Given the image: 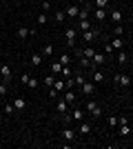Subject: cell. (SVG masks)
<instances>
[{"mask_svg":"<svg viewBox=\"0 0 133 149\" xmlns=\"http://www.w3.org/2000/svg\"><path fill=\"white\" fill-rule=\"evenodd\" d=\"M113 80H115V85H118L120 89H129L131 87V76L124 74V71H118V74L113 76Z\"/></svg>","mask_w":133,"mask_h":149,"instance_id":"1","label":"cell"},{"mask_svg":"<svg viewBox=\"0 0 133 149\" xmlns=\"http://www.w3.org/2000/svg\"><path fill=\"white\" fill-rule=\"evenodd\" d=\"M84 109H87V111L91 113L93 118H100V116H102V109H100V105H98L95 100H87V105H84Z\"/></svg>","mask_w":133,"mask_h":149,"instance_id":"2","label":"cell"},{"mask_svg":"<svg viewBox=\"0 0 133 149\" xmlns=\"http://www.w3.org/2000/svg\"><path fill=\"white\" fill-rule=\"evenodd\" d=\"M82 120H84V111L80 109V107H76V109L69 113V123H76L78 125V123H82Z\"/></svg>","mask_w":133,"mask_h":149,"instance_id":"3","label":"cell"},{"mask_svg":"<svg viewBox=\"0 0 133 149\" xmlns=\"http://www.w3.org/2000/svg\"><path fill=\"white\" fill-rule=\"evenodd\" d=\"M0 80L7 82V85L11 82V67L9 65H0Z\"/></svg>","mask_w":133,"mask_h":149,"instance_id":"4","label":"cell"},{"mask_svg":"<svg viewBox=\"0 0 133 149\" xmlns=\"http://www.w3.org/2000/svg\"><path fill=\"white\" fill-rule=\"evenodd\" d=\"M16 36H18L20 40H25V38H29V36H36V31L22 25V27H18V29H16Z\"/></svg>","mask_w":133,"mask_h":149,"instance_id":"5","label":"cell"},{"mask_svg":"<svg viewBox=\"0 0 133 149\" xmlns=\"http://www.w3.org/2000/svg\"><path fill=\"white\" fill-rule=\"evenodd\" d=\"M98 36H100V33H98V29H93V27H91V29H87V31H82L84 42H93V40H95Z\"/></svg>","mask_w":133,"mask_h":149,"instance_id":"6","label":"cell"},{"mask_svg":"<svg viewBox=\"0 0 133 149\" xmlns=\"http://www.w3.org/2000/svg\"><path fill=\"white\" fill-rule=\"evenodd\" d=\"M76 134H78V129H71V127H64L62 129V138L67 143H73V140H76Z\"/></svg>","mask_w":133,"mask_h":149,"instance_id":"7","label":"cell"},{"mask_svg":"<svg viewBox=\"0 0 133 149\" xmlns=\"http://www.w3.org/2000/svg\"><path fill=\"white\" fill-rule=\"evenodd\" d=\"M91 62H93V69H98L100 65H104V62H107V54H95V56L91 58Z\"/></svg>","mask_w":133,"mask_h":149,"instance_id":"8","label":"cell"},{"mask_svg":"<svg viewBox=\"0 0 133 149\" xmlns=\"http://www.w3.org/2000/svg\"><path fill=\"white\" fill-rule=\"evenodd\" d=\"M64 38H67V47H76V29H67Z\"/></svg>","mask_w":133,"mask_h":149,"instance_id":"9","label":"cell"},{"mask_svg":"<svg viewBox=\"0 0 133 149\" xmlns=\"http://www.w3.org/2000/svg\"><path fill=\"white\" fill-rule=\"evenodd\" d=\"M78 134H80V136H89V134H91V125L89 123H78Z\"/></svg>","mask_w":133,"mask_h":149,"instance_id":"10","label":"cell"},{"mask_svg":"<svg viewBox=\"0 0 133 149\" xmlns=\"http://www.w3.org/2000/svg\"><path fill=\"white\" fill-rule=\"evenodd\" d=\"M80 87H82V93H84V96H93V91H95V85H93V82H87V80H84Z\"/></svg>","mask_w":133,"mask_h":149,"instance_id":"11","label":"cell"},{"mask_svg":"<svg viewBox=\"0 0 133 149\" xmlns=\"http://www.w3.org/2000/svg\"><path fill=\"white\" fill-rule=\"evenodd\" d=\"M109 20H113L115 25H122V11L120 9H113V11L109 13Z\"/></svg>","mask_w":133,"mask_h":149,"instance_id":"12","label":"cell"},{"mask_svg":"<svg viewBox=\"0 0 133 149\" xmlns=\"http://www.w3.org/2000/svg\"><path fill=\"white\" fill-rule=\"evenodd\" d=\"M13 107H16V111H22L27 107V100L22 98V96H18V98H13Z\"/></svg>","mask_w":133,"mask_h":149,"instance_id":"13","label":"cell"},{"mask_svg":"<svg viewBox=\"0 0 133 149\" xmlns=\"http://www.w3.org/2000/svg\"><path fill=\"white\" fill-rule=\"evenodd\" d=\"M67 107H69V105H67V100H64V98H60V100L56 102V111L60 113V116H62V113H67Z\"/></svg>","mask_w":133,"mask_h":149,"instance_id":"14","label":"cell"},{"mask_svg":"<svg viewBox=\"0 0 133 149\" xmlns=\"http://www.w3.org/2000/svg\"><path fill=\"white\" fill-rule=\"evenodd\" d=\"M64 100H67V105H76V93L71 91V89H64Z\"/></svg>","mask_w":133,"mask_h":149,"instance_id":"15","label":"cell"},{"mask_svg":"<svg viewBox=\"0 0 133 149\" xmlns=\"http://www.w3.org/2000/svg\"><path fill=\"white\" fill-rule=\"evenodd\" d=\"M42 54H31V58H29V60H31V65L33 67H40V65H42Z\"/></svg>","mask_w":133,"mask_h":149,"instance_id":"16","label":"cell"},{"mask_svg":"<svg viewBox=\"0 0 133 149\" xmlns=\"http://www.w3.org/2000/svg\"><path fill=\"white\" fill-rule=\"evenodd\" d=\"M78 13H80V7L78 5H71L69 9H67V16H69V18H78Z\"/></svg>","mask_w":133,"mask_h":149,"instance_id":"17","label":"cell"},{"mask_svg":"<svg viewBox=\"0 0 133 149\" xmlns=\"http://www.w3.org/2000/svg\"><path fill=\"white\" fill-rule=\"evenodd\" d=\"M93 16H95L98 20H107V18H109L107 9H93Z\"/></svg>","mask_w":133,"mask_h":149,"instance_id":"18","label":"cell"},{"mask_svg":"<svg viewBox=\"0 0 133 149\" xmlns=\"http://www.w3.org/2000/svg\"><path fill=\"white\" fill-rule=\"evenodd\" d=\"M51 74L53 76H58V74H62V65H60V62H51Z\"/></svg>","mask_w":133,"mask_h":149,"instance_id":"19","label":"cell"},{"mask_svg":"<svg viewBox=\"0 0 133 149\" xmlns=\"http://www.w3.org/2000/svg\"><path fill=\"white\" fill-rule=\"evenodd\" d=\"M53 82H56V76H53V74L49 71V74L44 76V85H47V89H49V87H53Z\"/></svg>","mask_w":133,"mask_h":149,"instance_id":"20","label":"cell"},{"mask_svg":"<svg viewBox=\"0 0 133 149\" xmlns=\"http://www.w3.org/2000/svg\"><path fill=\"white\" fill-rule=\"evenodd\" d=\"M111 47H113V49H118V51H120L122 47H124V40H122V38H113V40H111Z\"/></svg>","mask_w":133,"mask_h":149,"instance_id":"21","label":"cell"},{"mask_svg":"<svg viewBox=\"0 0 133 149\" xmlns=\"http://www.w3.org/2000/svg\"><path fill=\"white\" fill-rule=\"evenodd\" d=\"M91 29V20L89 18H80V31H87Z\"/></svg>","mask_w":133,"mask_h":149,"instance_id":"22","label":"cell"},{"mask_svg":"<svg viewBox=\"0 0 133 149\" xmlns=\"http://www.w3.org/2000/svg\"><path fill=\"white\" fill-rule=\"evenodd\" d=\"M129 134H131V125H129V123L120 125V136H129Z\"/></svg>","mask_w":133,"mask_h":149,"instance_id":"23","label":"cell"},{"mask_svg":"<svg viewBox=\"0 0 133 149\" xmlns=\"http://www.w3.org/2000/svg\"><path fill=\"white\" fill-rule=\"evenodd\" d=\"M82 56L84 58H93L95 56V49H93V47H84V49H82Z\"/></svg>","mask_w":133,"mask_h":149,"instance_id":"24","label":"cell"},{"mask_svg":"<svg viewBox=\"0 0 133 149\" xmlns=\"http://www.w3.org/2000/svg\"><path fill=\"white\" fill-rule=\"evenodd\" d=\"M93 2H95V9H107L111 0H93Z\"/></svg>","mask_w":133,"mask_h":149,"instance_id":"25","label":"cell"},{"mask_svg":"<svg viewBox=\"0 0 133 149\" xmlns=\"http://www.w3.org/2000/svg\"><path fill=\"white\" fill-rule=\"evenodd\" d=\"M47 20H49V16H47V13H38V18H36V22H38V25H47Z\"/></svg>","mask_w":133,"mask_h":149,"instance_id":"26","label":"cell"},{"mask_svg":"<svg viewBox=\"0 0 133 149\" xmlns=\"http://www.w3.org/2000/svg\"><path fill=\"white\" fill-rule=\"evenodd\" d=\"M2 111H5V116H11V113L16 111V107H13V102H11V105H2Z\"/></svg>","mask_w":133,"mask_h":149,"instance_id":"27","label":"cell"},{"mask_svg":"<svg viewBox=\"0 0 133 149\" xmlns=\"http://www.w3.org/2000/svg\"><path fill=\"white\" fill-rule=\"evenodd\" d=\"M91 74H93V82H102V80H104V74H102V71H95V69H93Z\"/></svg>","mask_w":133,"mask_h":149,"instance_id":"28","label":"cell"},{"mask_svg":"<svg viewBox=\"0 0 133 149\" xmlns=\"http://www.w3.org/2000/svg\"><path fill=\"white\" fill-rule=\"evenodd\" d=\"M115 58H118V62L122 65V62H127V60H129V54H124V51L120 49V54H115Z\"/></svg>","mask_w":133,"mask_h":149,"instance_id":"29","label":"cell"},{"mask_svg":"<svg viewBox=\"0 0 133 149\" xmlns=\"http://www.w3.org/2000/svg\"><path fill=\"white\" fill-rule=\"evenodd\" d=\"M73 78H76V85H78V87H80V85L84 82V76L80 74V71H73Z\"/></svg>","mask_w":133,"mask_h":149,"instance_id":"30","label":"cell"},{"mask_svg":"<svg viewBox=\"0 0 133 149\" xmlns=\"http://www.w3.org/2000/svg\"><path fill=\"white\" fill-rule=\"evenodd\" d=\"M64 18H67V13H64V11H56V16H53L56 22H64Z\"/></svg>","mask_w":133,"mask_h":149,"instance_id":"31","label":"cell"},{"mask_svg":"<svg viewBox=\"0 0 133 149\" xmlns=\"http://www.w3.org/2000/svg\"><path fill=\"white\" fill-rule=\"evenodd\" d=\"M71 76H73L71 67H69V65H64V67H62V78H71Z\"/></svg>","mask_w":133,"mask_h":149,"instance_id":"32","label":"cell"},{"mask_svg":"<svg viewBox=\"0 0 133 149\" xmlns=\"http://www.w3.org/2000/svg\"><path fill=\"white\" fill-rule=\"evenodd\" d=\"M58 62H60V65H62V67H64V65H69V62H71V56H69V54H62V56H60V60H58Z\"/></svg>","mask_w":133,"mask_h":149,"instance_id":"33","label":"cell"},{"mask_svg":"<svg viewBox=\"0 0 133 149\" xmlns=\"http://www.w3.org/2000/svg\"><path fill=\"white\" fill-rule=\"evenodd\" d=\"M53 89H56L58 93L64 91V80H56V82H53Z\"/></svg>","mask_w":133,"mask_h":149,"instance_id":"34","label":"cell"},{"mask_svg":"<svg viewBox=\"0 0 133 149\" xmlns=\"http://www.w3.org/2000/svg\"><path fill=\"white\" fill-rule=\"evenodd\" d=\"M40 54H42V56H51V54H53V47H51V45H44Z\"/></svg>","mask_w":133,"mask_h":149,"instance_id":"35","label":"cell"},{"mask_svg":"<svg viewBox=\"0 0 133 149\" xmlns=\"http://www.w3.org/2000/svg\"><path fill=\"white\" fill-rule=\"evenodd\" d=\"M107 125H109V127H118V116H109Z\"/></svg>","mask_w":133,"mask_h":149,"instance_id":"36","label":"cell"},{"mask_svg":"<svg viewBox=\"0 0 133 149\" xmlns=\"http://www.w3.org/2000/svg\"><path fill=\"white\" fill-rule=\"evenodd\" d=\"M27 87H29V89H36V87H38V78H33V76H31L29 82H27Z\"/></svg>","mask_w":133,"mask_h":149,"instance_id":"37","label":"cell"},{"mask_svg":"<svg viewBox=\"0 0 133 149\" xmlns=\"http://www.w3.org/2000/svg\"><path fill=\"white\" fill-rule=\"evenodd\" d=\"M7 91H9V85L0 80V96H7Z\"/></svg>","mask_w":133,"mask_h":149,"instance_id":"38","label":"cell"},{"mask_svg":"<svg viewBox=\"0 0 133 149\" xmlns=\"http://www.w3.org/2000/svg\"><path fill=\"white\" fill-rule=\"evenodd\" d=\"M122 33H124V29H122V25H115V29H113V36H115V38H120Z\"/></svg>","mask_w":133,"mask_h":149,"instance_id":"39","label":"cell"},{"mask_svg":"<svg viewBox=\"0 0 133 149\" xmlns=\"http://www.w3.org/2000/svg\"><path fill=\"white\" fill-rule=\"evenodd\" d=\"M29 78H31L29 74H20V82H22V85H27V82H29Z\"/></svg>","mask_w":133,"mask_h":149,"instance_id":"40","label":"cell"},{"mask_svg":"<svg viewBox=\"0 0 133 149\" xmlns=\"http://www.w3.org/2000/svg\"><path fill=\"white\" fill-rule=\"evenodd\" d=\"M113 47H111V42H109V45H104V54H113Z\"/></svg>","mask_w":133,"mask_h":149,"instance_id":"41","label":"cell"},{"mask_svg":"<svg viewBox=\"0 0 133 149\" xmlns=\"http://www.w3.org/2000/svg\"><path fill=\"white\" fill-rule=\"evenodd\" d=\"M49 98H58V91L53 87H49Z\"/></svg>","mask_w":133,"mask_h":149,"instance_id":"42","label":"cell"},{"mask_svg":"<svg viewBox=\"0 0 133 149\" xmlns=\"http://www.w3.org/2000/svg\"><path fill=\"white\" fill-rule=\"evenodd\" d=\"M129 60H133V51H131V54H129Z\"/></svg>","mask_w":133,"mask_h":149,"instance_id":"43","label":"cell"},{"mask_svg":"<svg viewBox=\"0 0 133 149\" xmlns=\"http://www.w3.org/2000/svg\"><path fill=\"white\" fill-rule=\"evenodd\" d=\"M129 69H131V71H133V60H131V65H129Z\"/></svg>","mask_w":133,"mask_h":149,"instance_id":"44","label":"cell"},{"mask_svg":"<svg viewBox=\"0 0 133 149\" xmlns=\"http://www.w3.org/2000/svg\"><path fill=\"white\" fill-rule=\"evenodd\" d=\"M0 107H2V96H0Z\"/></svg>","mask_w":133,"mask_h":149,"instance_id":"45","label":"cell"},{"mask_svg":"<svg viewBox=\"0 0 133 149\" xmlns=\"http://www.w3.org/2000/svg\"><path fill=\"white\" fill-rule=\"evenodd\" d=\"M84 2H93V0H84Z\"/></svg>","mask_w":133,"mask_h":149,"instance_id":"46","label":"cell"},{"mask_svg":"<svg viewBox=\"0 0 133 149\" xmlns=\"http://www.w3.org/2000/svg\"><path fill=\"white\" fill-rule=\"evenodd\" d=\"M40 2H47V0H40Z\"/></svg>","mask_w":133,"mask_h":149,"instance_id":"47","label":"cell"}]
</instances>
